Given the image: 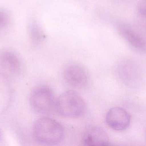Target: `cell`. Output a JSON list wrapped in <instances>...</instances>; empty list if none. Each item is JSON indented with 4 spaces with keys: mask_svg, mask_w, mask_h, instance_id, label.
I'll return each instance as SVG.
<instances>
[{
    "mask_svg": "<svg viewBox=\"0 0 146 146\" xmlns=\"http://www.w3.org/2000/svg\"><path fill=\"white\" fill-rule=\"evenodd\" d=\"M32 133L37 143L45 145H55L63 141L65 132L59 122L49 117H42L35 122Z\"/></svg>",
    "mask_w": 146,
    "mask_h": 146,
    "instance_id": "1",
    "label": "cell"
},
{
    "mask_svg": "<svg viewBox=\"0 0 146 146\" xmlns=\"http://www.w3.org/2000/svg\"><path fill=\"white\" fill-rule=\"evenodd\" d=\"M86 102L80 94L74 90L66 91L56 100V111L62 117L77 118L84 115Z\"/></svg>",
    "mask_w": 146,
    "mask_h": 146,
    "instance_id": "2",
    "label": "cell"
},
{
    "mask_svg": "<svg viewBox=\"0 0 146 146\" xmlns=\"http://www.w3.org/2000/svg\"><path fill=\"white\" fill-rule=\"evenodd\" d=\"M56 99L54 92L47 86H40L33 90L30 97V104L37 113L49 115L56 111Z\"/></svg>",
    "mask_w": 146,
    "mask_h": 146,
    "instance_id": "3",
    "label": "cell"
},
{
    "mask_svg": "<svg viewBox=\"0 0 146 146\" xmlns=\"http://www.w3.org/2000/svg\"><path fill=\"white\" fill-rule=\"evenodd\" d=\"M106 121L111 129L117 131H124L130 125L131 117L129 113L123 108L113 107L107 112Z\"/></svg>",
    "mask_w": 146,
    "mask_h": 146,
    "instance_id": "4",
    "label": "cell"
},
{
    "mask_svg": "<svg viewBox=\"0 0 146 146\" xmlns=\"http://www.w3.org/2000/svg\"><path fill=\"white\" fill-rule=\"evenodd\" d=\"M63 78L68 84L77 88L85 87L89 81L86 69L77 64H72L66 67L63 72Z\"/></svg>",
    "mask_w": 146,
    "mask_h": 146,
    "instance_id": "5",
    "label": "cell"
},
{
    "mask_svg": "<svg viewBox=\"0 0 146 146\" xmlns=\"http://www.w3.org/2000/svg\"><path fill=\"white\" fill-rule=\"evenodd\" d=\"M82 142L85 146H109L110 139L103 129L97 126L88 128L83 134Z\"/></svg>",
    "mask_w": 146,
    "mask_h": 146,
    "instance_id": "6",
    "label": "cell"
},
{
    "mask_svg": "<svg viewBox=\"0 0 146 146\" xmlns=\"http://www.w3.org/2000/svg\"><path fill=\"white\" fill-rule=\"evenodd\" d=\"M118 29L121 35L131 45L138 49L146 50V40L129 26L121 24Z\"/></svg>",
    "mask_w": 146,
    "mask_h": 146,
    "instance_id": "7",
    "label": "cell"
},
{
    "mask_svg": "<svg viewBox=\"0 0 146 146\" xmlns=\"http://www.w3.org/2000/svg\"><path fill=\"white\" fill-rule=\"evenodd\" d=\"M0 64L9 71L14 72L19 68V62L17 57L13 53L5 52L0 55Z\"/></svg>",
    "mask_w": 146,
    "mask_h": 146,
    "instance_id": "8",
    "label": "cell"
},
{
    "mask_svg": "<svg viewBox=\"0 0 146 146\" xmlns=\"http://www.w3.org/2000/svg\"><path fill=\"white\" fill-rule=\"evenodd\" d=\"M31 31L33 37L36 41H41L45 37L42 31L36 25H34L32 26Z\"/></svg>",
    "mask_w": 146,
    "mask_h": 146,
    "instance_id": "9",
    "label": "cell"
},
{
    "mask_svg": "<svg viewBox=\"0 0 146 146\" xmlns=\"http://www.w3.org/2000/svg\"><path fill=\"white\" fill-rule=\"evenodd\" d=\"M9 22V16L6 11L0 9V30L7 27Z\"/></svg>",
    "mask_w": 146,
    "mask_h": 146,
    "instance_id": "10",
    "label": "cell"
},
{
    "mask_svg": "<svg viewBox=\"0 0 146 146\" xmlns=\"http://www.w3.org/2000/svg\"><path fill=\"white\" fill-rule=\"evenodd\" d=\"M137 8L140 13L146 17V0H140L138 3Z\"/></svg>",
    "mask_w": 146,
    "mask_h": 146,
    "instance_id": "11",
    "label": "cell"
}]
</instances>
